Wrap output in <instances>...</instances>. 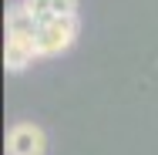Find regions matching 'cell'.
Listing matches in <instances>:
<instances>
[{"mask_svg": "<svg viewBox=\"0 0 158 155\" xmlns=\"http://www.w3.org/2000/svg\"><path fill=\"white\" fill-rule=\"evenodd\" d=\"M24 3H27V10H31V14L40 20V24L54 17V3H51V0H24Z\"/></svg>", "mask_w": 158, "mask_h": 155, "instance_id": "5b68a950", "label": "cell"}, {"mask_svg": "<svg viewBox=\"0 0 158 155\" xmlns=\"http://www.w3.org/2000/svg\"><path fill=\"white\" fill-rule=\"evenodd\" d=\"M40 58L37 54V41L34 37H17V34H7V47H3V67L10 74L24 71L27 64H34Z\"/></svg>", "mask_w": 158, "mask_h": 155, "instance_id": "3957f363", "label": "cell"}, {"mask_svg": "<svg viewBox=\"0 0 158 155\" xmlns=\"http://www.w3.org/2000/svg\"><path fill=\"white\" fill-rule=\"evenodd\" d=\"M77 31H81L77 14L44 20V24L37 27V37H34V41H37V54H40V58H57V54H64V51L74 44Z\"/></svg>", "mask_w": 158, "mask_h": 155, "instance_id": "6da1fadb", "label": "cell"}, {"mask_svg": "<svg viewBox=\"0 0 158 155\" xmlns=\"http://www.w3.org/2000/svg\"><path fill=\"white\" fill-rule=\"evenodd\" d=\"M47 152V135L34 122H17L7 131V155H44Z\"/></svg>", "mask_w": 158, "mask_h": 155, "instance_id": "7a4b0ae2", "label": "cell"}, {"mask_svg": "<svg viewBox=\"0 0 158 155\" xmlns=\"http://www.w3.org/2000/svg\"><path fill=\"white\" fill-rule=\"evenodd\" d=\"M54 3V17H67V14H77V0H51Z\"/></svg>", "mask_w": 158, "mask_h": 155, "instance_id": "8992f818", "label": "cell"}, {"mask_svg": "<svg viewBox=\"0 0 158 155\" xmlns=\"http://www.w3.org/2000/svg\"><path fill=\"white\" fill-rule=\"evenodd\" d=\"M40 20L27 10V3H14L7 7V34H17V37H37Z\"/></svg>", "mask_w": 158, "mask_h": 155, "instance_id": "277c9868", "label": "cell"}]
</instances>
